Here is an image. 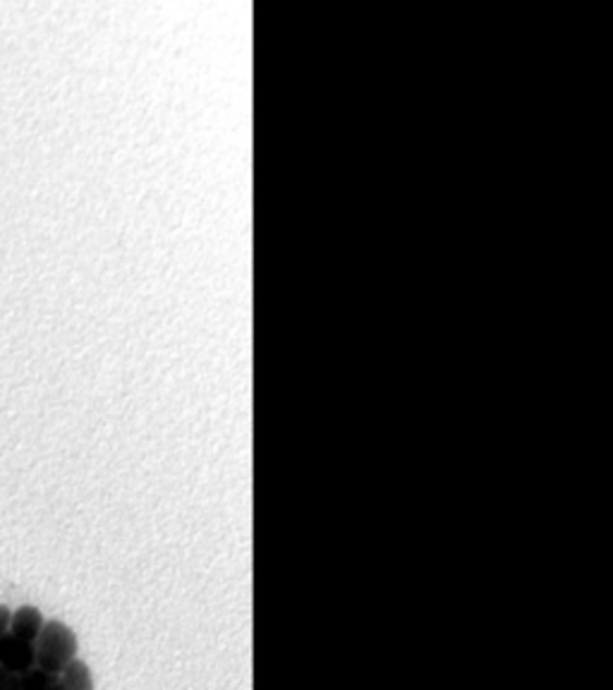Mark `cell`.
<instances>
[{"instance_id": "1", "label": "cell", "mask_w": 613, "mask_h": 690, "mask_svg": "<svg viewBox=\"0 0 613 690\" xmlns=\"http://www.w3.org/2000/svg\"><path fill=\"white\" fill-rule=\"evenodd\" d=\"M36 669L46 671V674L58 676L60 671L68 667L70 662H75L77 652H80V643H77V635L68 623L58 619H48L41 628L39 638H36Z\"/></svg>"}, {"instance_id": "2", "label": "cell", "mask_w": 613, "mask_h": 690, "mask_svg": "<svg viewBox=\"0 0 613 690\" xmlns=\"http://www.w3.org/2000/svg\"><path fill=\"white\" fill-rule=\"evenodd\" d=\"M0 667L8 669L10 674L22 676L27 671L36 669V647L27 640L15 638L12 633L0 635Z\"/></svg>"}, {"instance_id": "3", "label": "cell", "mask_w": 613, "mask_h": 690, "mask_svg": "<svg viewBox=\"0 0 613 690\" xmlns=\"http://www.w3.org/2000/svg\"><path fill=\"white\" fill-rule=\"evenodd\" d=\"M44 623H46V616L41 614L39 607L22 604V607H17L15 611H12L8 633H12L20 640H27V643H36V638H39Z\"/></svg>"}, {"instance_id": "4", "label": "cell", "mask_w": 613, "mask_h": 690, "mask_svg": "<svg viewBox=\"0 0 613 690\" xmlns=\"http://www.w3.org/2000/svg\"><path fill=\"white\" fill-rule=\"evenodd\" d=\"M60 686L63 690H94V679H91V669L82 659H75L68 667L58 674Z\"/></svg>"}, {"instance_id": "5", "label": "cell", "mask_w": 613, "mask_h": 690, "mask_svg": "<svg viewBox=\"0 0 613 690\" xmlns=\"http://www.w3.org/2000/svg\"><path fill=\"white\" fill-rule=\"evenodd\" d=\"M20 690H63L60 679L53 674H46L41 669H32L20 676Z\"/></svg>"}, {"instance_id": "6", "label": "cell", "mask_w": 613, "mask_h": 690, "mask_svg": "<svg viewBox=\"0 0 613 690\" xmlns=\"http://www.w3.org/2000/svg\"><path fill=\"white\" fill-rule=\"evenodd\" d=\"M0 690H20V676L0 667Z\"/></svg>"}, {"instance_id": "7", "label": "cell", "mask_w": 613, "mask_h": 690, "mask_svg": "<svg viewBox=\"0 0 613 690\" xmlns=\"http://www.w3.org/2000/svg\"><path fill=\"white\" fill-rule=\"evenodd\" d=\"M10 616H12L10 607H5V604H0V635L8 633V628H10Z\"/></svg>"}]
</instances>
